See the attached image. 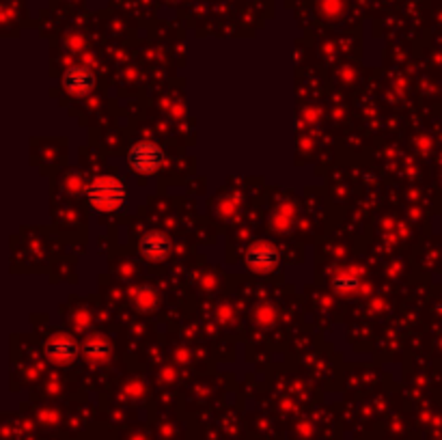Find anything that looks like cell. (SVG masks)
<instances>
[{
    "instance_id": "obj_1",
    "label": "cell",
    "mask_w": 442,
    "mask_h": 440,
    "mask_svg": "<svg viewBox=\"0 0 442 440\" xmlns=\"http://www.w3.org/2000/svg\"><path fill=\"white\" fill-rule=\"evenodd\" d=\"M87 198L99 211H115L127 201V190L115 177H99L87 188Z\"/></svg>"
},
{
    "instance_id": "obj_2",
    "label": "cell",
    "mask_w": 442,
    "mask_h": 440,
    "mask_svg": "<svg viewBox=\"0 0 442 440\" xmlns=\"http://www.w3.org/2000/svg\"><path fill=\"white\" fill-rule=\"evenodd\" d=\"M166 160V155L162 151L160 145L151 143V140H142V143H136L130 153H127V164L134 173L140 175H151V173H158L162 164Z\"/></svg>"
},
{
    "instance_id": "obj_3",
    "label": "cell",
    "mask_w": 442,
    "mask_h": 440,
    "mask_svg": "<svg viewBox=\"0 0 442 440\" xmlns=\"http://www.w3.org/2000/svg\"><path fill=\"white\" fill-rule=\"evenodd\" d=\"M278 261V253L272 244L259 242L246 250V266L255 272H270Z\"/></svg>"
},
{
    "instance_id": "obj_4",
    "label": "cell",
    "mask_w": 442,
    "mask_h": 440,
    "mask_svg": "<svg viewBox=\"0 0 442 440\" xmlns=\"http://www.w3.org/2000/svg\"><path fill=\"white\" fill-rule=\"evenodd\" d=\"M63 87L71 95H87L95 87V76L87 67H71L63 74Z\"/></svg>"
},
{
    "instance_id": "obj_5",
    "label": "cell",
    "mask_w": 442,
    "mask_h": 440,
    "mask_svg": "<svg viewBox=\"0 0 442 440\" xmlns=\"http://www.w3.org/2000/svg\"><path fill=\"white\" fill-rule=\"evenodd\" d=\"M140 253L151 261H162L170 253V240L160 231H149L140 240Z\"/></svg>"
},
{
    "instance_id": "obj_6",
    "label": "cell",
    "mask_w": 442,
    "mask_h": 440,
    "mask_svg": "<svg viewBox=\"0 0 442 440\" xmlns=\"http://www.w3.org/2000/svg\"><path fill=\"white\" fill-rule=\"evenodd\" d=\"M80 354V348L71 339H54L46 346V357L54 363H74Z\"/></svg>"
},
{
    "instance_id": "obj_7",
    "label": "cell",
    "mask_w": 442,
    "mask_h": 440,
    "mask_svg": "<svg viewBox=\"0 0 442 440\" xmlns=\"http://www.w3.org/2000/svg\"><path fill=\"white\" fill-rule=\"evenodd\" d=\"M84 354L93 361H102L108 354V346L102 341V339H91V341L84 344Z\"/></svg>"
},
{
    "instance_id": "obj_8",
    "label": "cell",
    "mask_w": 442,
    "mask_h": 440,
    "mask_svg": "<svg viewBox=\"0 0 442 440\" xmlns=\"http://www.w3.org/2000/svg\"><path fill=\"white\" fill-rule=\"evenodd\" d=\"M361 285V279L359 276H350V274H341V276H335L333 279V287L337 292H354V289H359Z\"/></svg>"
}]
</instances>
